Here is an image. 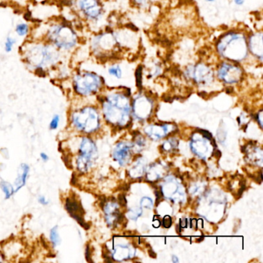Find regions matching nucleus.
Returning <instances> with one entry per match:
<instances>
[{"mask_svg": "<svg viewBox=\"0 0 263 263\" xmlns=\"http://www.w3.org/2000/svg\"><path fill=\"white\" fill-rule=\"evenodd\" d=\"M26 68L36 75L50 74L63 62L64 53L41 38L27 39L19 50Z\"/></svg>", "mask_w": 263, "mask_h": 263, "instance_id": "f257e3e1", "label": "nucleus"}, {"mask_svg": "<svg viewBox=\"0 0 263 263\" xmlns=\"http://www.w3.org/2000/svg\"><path fill=\"white\" fill-rule=\"evenodd\" d=\"M64 53L74 51L81 43V38L74 27L63 21H56L47 26L43 38Z\"/></svg>", "mask_w": 263, "mask_h": 263, "instance_id": "f03ea898", "label": "nucleus"}, {"mask_svg": "<svg viewBox=\"0 0 263 263\" xmlns=\"http://www.w3.org/2000/svg\"><path fill=\"white\" fill-rule=\"evenodd\" d=\"M216 50L222 59L236 64L242 62L249 55L247 38L241 32H228L218 40Z\"/></svg>", "mask_w": 263, "mask_h": 263, "instance_id": "7ed1b4c3", "label": "nucleus"}, {"mask_svg": "<svg viewBox=\"0 0 263 263\" xmlns=\"http://www.w3.org/2000/svg\"><path fill=\"white\" fill-rule=\"evenodd\" d=\"M70 78L73 92L81 98L95 95L104 85V79L98 73L90 70H74Z\"/></svg>", "mask_w": 263, "mask_h": 263, "instance_id": "20e7f679", "label": "nucleus"}, {"mask_svg": "<svg viewBox=\"0 0 263 263\" xmlns=\"http://www.w3.org/2000/svg\"><path fill=\"white\" fill-rule=\"evenodd\" d=\"M118 38L115 33L104 32L93 36L90 42V49L96 58H107L113 56L118 50Z\"/></svg>", "mask_w": 263, "mask_h": 263, "instance_id": "39448f33", "label": "nucleus"}, {"mask_svg": "<svg viewBox=\"0 0 263 263\" xmlns=\"http://www.w3.org/2000/svg\"><path fill=\"white\" fill-rule=\"evenodd\" d=\"M98 116L93 107H84L75 109L70 115V126L80 132L89 134L97 127Z\"/></svg>", "mask_w": 263, "mask_h": 263, "instance_id": "423d86ee", "label": "nucleus"}, {"mask_svg": "<svg viewBox=\"0 0 263 263\" xmlns=\"http://www.w3.org/2000/svg\"><path fill=\"white\" fill-rule=\"evenodd\" d=\"M75 10L87 22L98 23L103 16V6L100 0H75Z\"/></svg>", "mask_w": 263, "mask_h": 263, "instance_id": "0eeeda50", "label": "nucleus"}, {"mask_svg": "<svg viewBox=\"0 0 263 263\" xmlns=\"http://www.w3.org/2000/svg\"><path fill=\"white\" fill-rule=\"evenodd\" d=\"M93 152L95 147L93 142L89 138H82L78 145V156L75 162L77 170L80 173H85L88 171Z\"/></svg>", "mask_w": 263, "mask_h": 263, "instance_id": "6e6552de", "label": "nucleus"}, {"mask_svg": "<svg viewBox=\"0 0 263 263\" xmlns=\"http://www.w3.org/2000/svg\"><path fill=\"white\" fill-rule=\"evenodd\" d=\"M217 76L226 84H237L242 79L243 70L236 63L226 61L218 65Z\"/></svg>", "mask_w": 263, "mask_h": 263, "instance_id": "1a4fd4ad", "label": "nucleus"}, {"mask_svg": "<svg viewBox=\"0 0 263 263\" xmlns=\"http://www.w3.org/2000/svg\"><path fill=\"white\" fill-rule=\"evenodd\" d=\"M186 76L193 80L196 84H206L214 80L213 69L207 64L200 63L191 66L186 70Z\"/></svg>", "mask_w": 263, "mask_h": 263, "instance_id": "9d476101", "label": "nucleus"}, {"mask_svg": "<svg viewBox=\"0 0 263 263\" xmlns=\"http://www.w3.org/2000/svg\"><path fill=\"white\" fill-rule=\"evenodd\" d=\"M65 209L69 215L74 218L85 229H89L88 224L84 221V215L85 212L83 209L81 202L77 199L76 197L69 196L66 198Z\"/></svg>", "mask_w": 263, "mask_h": 263, "instance_id": "9b49d317", "label": "nucleus"}, {"mask_svg": "<svg viewBox=\"0 0 263 263\" xmlns=\"http://www.w3.org/2000/svg\"><path fill=\"white\" fill-rule=\"evenodd\" d=\"M248 41V48L249 52L252 53V56L262 61L263 57V42H262V33L261 32H256L252 33L249 36Z\"/></svg>", "mask_w": 263, "mask_h": 263, "instance_id": "f8f14e48", "label": "nucleus"}, {"mask_svg": "<svg viewBox=\"0 0 263 263\" xmlns=\"http://www.w3.org/2000/svg\"><path fill=\"white\" fill-rule=\"evenodd\" d=\"M30 167L28 164L23 163L20 165L17 171L16 180L14 181V189L16 193L21 191L27 184V180L30 176Z\"/></svg>", "mask_w": 263, "mask_h": 263, "instance_id": "ddd939ff", "label": "nucleus"}, {"mask_svg": "<svg viewBox=\"0 0 263 263\" xmlns=\"http://www.w3.org/2000/svg\"><path fill=\"white\" fill-rule=\"evenodd\" d=\"M14 31L18 37L27 39L31 33V27L27 23L20 22L15 26Z\"/></svg>", "mask_w": 263, "mask_h": 263, "instance_id": "4468645a", "label": "nucleus"}, {"mask_svg": "<svg viewBox=\"0 0 263 263\" xmlns=\"http://www.w3.org/2000/svg\"><path fill=\"white\" fill-rule=\"evenodd\" d=\"M0 189L4 192L6 200L10 199L16 194L14 186L5 180L2 179L0 181Z\"/></svg>", "mask_w": 263, "mask_h": 263, "instance_id": "2eb2a0df", "label": "nucleus"}, {"mask_svg": "<svg viewBox=\"0 0 263 263\" xmlns=\"http://www.w3.org/2000/svg\"><path fill=\"white\" fill-rule=\"evenodd\" d=\"M50 240L53 248L58 247L61 244V237L60 235L59 228L58 226H53L50 231Z\"/></svg>", "mask_w": 263, "mask_h": 263, "instance_id": "dca6fc26", "label": "nucleus"}, {"mask_svg": "<svg viewBox=\"0 0 263 263\" xmlns=\"http://www.w3.org/2000/svg\"><path fill=\"white\" fill-rule=\"evenodd\" d=\"M17 44V39L12 35H9L6 37L5 41L4 44V51L6 53H10L14 50Z\"/></svg>", "mask_w": 263, "mask_h": 263, "instance_id": "f3484780", "label": "nucleus"}, {"mask_svg": "<svg viewBox=\"0 0 263 263\" xmlns=\"http://www.w3.org/2000/svg\"><path fill=\"white\" fill-rule=\"evenodd\" d=\"M107 72L110 76L115 77L116 78H121L122 76V70L118 64H114V65L110 66L107 70Z\"/></svg>", "mask_w": 263, "mask_h": 263, "instance_id": "a211bd4d", "label": "nucleus"}, {"mask_svg": "<svg viewBox=\"0 0 263 263\" xmlns=\"http://www.w3.org/2000/svg\"><path fill=\"white\" fill-rule=\"evenodd\" d=\"M60 122H61V116L59 115H55L49 124L50 130H56L59 127Z\"/></svg>", "mask_w": 263, "mask_h": 263, "instance_id": "6ab92c4d", "label": "nucleus"}, {"mask_svg": "<svg viewBox=\"0 0 263 263\" xmlns=\"http://www.w3.org/2000/svg\"><path fill=\"white\" fill-rule=\"evenodd\" d=\"M172 224V218L168 215L164 217V219H163L162 224L165 229H168V228L171 227Z\"/></svg>", "mask_w": 263, "mask_h": 263, "instance_id": "aec40b11", "label": "nucleus"}, {"mask_svg": "<svg viewBox=\"0 0 263 263\" xmlns=\"http://www.w3.org/2000/svg\"><path fill=\"white\" fill-rule=\"evenodd\" d=\"M38 202L44 206H47L50 204V201H49L47 197L44 196V195H40V196L38 197Z\"/></svg>", "mask_w": 263, "mask_h": 263, "instance_id": "412c9836", "label": "nucleus"}, {"mask_svg": "<svg viewBox=\"0 0 263 263\" xmlns=\"http://www.w3.org/2000/svg\"><path fill=\"white\" fill-rule=\"evenodd\" d=\"M118 201H119V204H121V206H126L127 205V200H126L125 195H123V194H121L118 196Z\"/></svg>", "mask_w": 263, "mask_h": 263, "instance_id": "4be33fe9", "label": "nucleus"}, {"mask_svg": "<svg viewBox=\"0 0 263 263\" xmlns=\"http://www.w3.org/2000/svg\"><path fill=\"white\" fill-rule=\"evenodd\" d=\"M155 195H156V205H158L164 196H163V193L161 190L155 191Z\"/></svg>", "mask_w": 263, "mask_h": 263, "instance_id": "5701e85b", "label": "nucleus"}, {"mask_svg": "<svg viewBox=\"0 0 263 263\" xmlns=\"http://www.w3.org/2000/svg\"><path fill=\"white\" fill-rule=\"evenodd\" d=\"M198 132H199V133H201L203 136H204L206 138H208V139L212 140V134L209 133V132H207V130H200V129H198Z\"/></svg>", "mask_w": 263, "mask_h": 263, "instance_id": "b1692460", "label": "nucleus"}, {"mask_svg": "<svg viewBox=\"0 0 263 263\" xmlns=\"http://www.w3.org/2000/svg\"><path fill=\"white\" fill-rule=\"evenodd\" d=\"M40 158H41V161H44V162H47L50 160V157L45 152H41Z\"/></svg>", "mask_w": 263, "mask_h": 263, "instance_id": "393cba45", "label": "nucleus"}, {"mask_svg": "<svg viewBox=\"0 0 263 263\" xmlns=\"http://www.w3.org/2000/svg\"><path fill=\"white\" fill-rule=\"evenodd\" d=\"M212 155H213L215 158H219L220 157H221V153L219 150H218V149H215V150H214L213 154H212Z\"/></svg>", "mask_w": 263, "mask_h": 263, "instance_id": "a878e982", "label": "nucleus"}, {"mask_svg": "<svg viewBox=\"0 0 263 263\" xmlns=\"http://www.w3.org/2000/svg\"><path fill=\"white\" fill-rule=\"evenodd\" d=\"M187 221L185 219V218H183V219L180 220V224L179 226H181V228H185L187 227Z\"/></svg>", "mask_w": 263, "mask_h": 263, "instance_id": "bb28decb", "label": "nucleus"}, {"mask_svg": "<svg viewBox=\"0 0 263 263\" xmlns=\"http://www.w3.org/2000/svg\"><path fill=\"white\" fill-rule=\"evenodd\" d=\"M246 2V0H234V4L236 6H242Z\"/></svg>", "mask_w": 263, "mask_h": 263, "instance_id": "cd10ccee", "label": "nucleus"}, {"mask_svg": "<svg viewBox=\"0 0 263 263\" xmlns=\"http://www.w3.org/2000/svg\"><path fill=\"white\" fill-rule=\"evenodd\" d=\"M120 190H122V191H128L129 190V189H130V185H129V184H122V185L121 186V187H120Z\"/></svg>", "mask_w": 263, "mask_h": 263, "instance_id": "c85d7f7f", "label": "nucleus"}, {"mask_svg": "<svg viewBox=\"0 0 263 263\" xmlns=\"http://www.w3.org/2000/svg\"><path fill=\"white\" fill-rule=\"evenodd\" d=\"M148 255H150V257H152V258H156L157 256L156 253L154 252L153 249H149Z\"/></svg>", "mask_w": 263, "mask_h": 263, "instance_id": "c756f323", "label": "nucleus"}, {"mask_svg": "<svg viewBox=\"0 0 263 263\" xmlns=\"http://www.w3.org/2000/svg\"><path fill=\"white\" fill-rule=\"evenodd\" d=\"M197 226V220L196 219H192L191 221V227L192 228H196Z\"/></svg>", "mask_w": 263, "mask_h": 263, "instance_id": "7c9ffc66", "label": "nucleus"}, {"mask_svg": "<svg viewBox=\"0 0 263 263\" xmlns=\"http://www.w3.org/2000/svg\"><path fill=\"white\" fill-rule=\"evenodd\" d=\"M176 232L178 234H181V226H179V224H178V226H176Z\"/></svg>", "mask_w": 263, "mask_h": 263, "instance_id": "2f4dec72", "label": "nucleus"}, {"mask_svg": "<svg viewBox=\"0 0 263 263\" xmlns=\"http://www.w3.org/2000/svg\"><path fill=\"white\" fill-rule=\"evenodd\" d=\"M12 1H14V2H22V1H26V0H12Z\"/></svg>", "mask_w": 263, "mask_h": 263, "instance_id": "473e14b6", "label": "nucleus"}, {"mask_svg": "<svg viewBox=\"0 0 263 263\" xmlns=\"http://www.w3.org/2000/svg\"><path fill=\"white\" fill-rule=\"evenodd\" d=\"M207 2H213L214 0H205Z\"/></svg>", "mask_w": 263, "mask_h": 263, "instance_id": "72a5a7b5", "label": "nucleus"}]
</instances>
